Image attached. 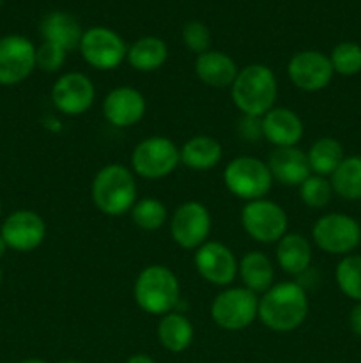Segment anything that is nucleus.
<instances>
[{
	"mask_svg": "<svg viewBox=\"0 0 361 363\" xmlns=\"http://www.w3.org/2000/svg\"><path fill=\"white\" fill-rule=\"evenodd\" d=\"M193 264L198 275L216 287H230L236 280L239 261L227 245L219 241H205L195 250Z\"/></svg>",
	"mask_w": 361,
	"mask_h": 363,
	"instance_id": "obj_13",
	"label": "nucleus"
},
{
	"mask_svg": "<svg viewBox=\"0 0 361 363\" xmlns=\"http://www.w3.org/2000/svg\"><path fill=\"white\" fill-rule=\"evenodd\" d=\"M0 216H2V204H0Z\"/></svg>",
	"mask_w": 361,
	"mask_h": 363,
	"instance_id": "obj_42",
	"label": "nucleus"
},
{
	"mask_svg": "<svg viewBox=\"0 0 361 363\" xmlns=\"http://www.w3.org/2000/svg\"><path fill=\"white\" fill-rule=\"evenodd\" d=\"M0 234L9 250L32 252L45 241L46 223L32 209H18L4 220Z\"/></svg>",
	"mask_w": 361,
	"mask_h": 363,
	"instance_id": "obj_16",
	"label": "nucleus"
},
{
	"mask_svg": "<svg viewBox=\"0 0 361 363\" xmlns=\"http://www.w3.org/2000/svg\"><path fill=\"white\" fill-rule=\"evenodd\" d=\"M237 131H239L241 138H243L244 142L260 140V138H264V135H262V117L243 116L241 117Z\"/></svg>",
	"mask_w": 361,
	"mask_h": 363,
	"instance_id": "obj_35",
	"label": "nucleus"
},
{
	"mask_svg": "<svg viewBox=\"0 0 361 363\" xmlns=\"http://www.w3.org/2000/svg\"><path fill=\"white\" fill-rule=\"evenodd\" d=\"M304 133L301 117L285 106H275L262 116V135L275 149L296 147Z\"/></svg>",
	"mask_w": 361,
	"mask_h": 363,
	"instance_id": "obj_18",
	"label": "nucleus"
},
{
	"mask_svg": "<svg viewBox=\"0 0 361 363\" xmlns=\"http://www.w3.org/2000/svg\"><path fill=\"white\" fill-rule=\"evenodd\" d=\"M335 280L338 289L349 300L361 301V255H343L342 261L336 264Z\"/></svg>",
	"mask_w": 361,
	"mask_h": 363,
	"instance_id": "obj_30",
	"label": "nucleus"
},
{
	"mask_svg": "<svg viewBox=\"0 0 361 363\" xmlns=\"http://www.w3.org/2000/svg\"><path fill=\"white\" fill-rule=\"evenodd\" d=\"M91 197L96 208L106 216H122L138 201L137 177L122 163H110L99 169L91 184Z\"/></svg>",
	"mask_w": 361,
	"mask_h": 363,
	"instance_id": "obj_3",
	"label": "nucleus"
},
{
	"mask_svg": "<svg viewBox=\"0 0 361 363\" xmlns=\"http://www.w3.org/2000/svg\"><path fill=\"white\" fill-rule=\"evenodd\" d=\"M20 363H48V362L39 360V358H28V360H23V362H20Z\"/></svg>",
	"mask_w": 361,
	"mask_h": 363,
	"instance_id": "obj_39",
	"label": "nucleus"
},
{
	"mask_svg": "<svg viewBox=\"0 0 361 363\" xmlns=\"http://www.w3.org/2000/svg\"><path fill=\"white\" fill-rule=\"evenodd\" d=\"M59 363H85V362H80V360H62Z\"/></svg>",
	"mask_w": 361,
	"mask_h": 363,
	"instance_id": "obj_40",
	"label": "nucleus"
},
{
	"mask_svg": "<svg viewBox=\"0 0 361 363\" xmlns=\"http://www.w3.org/2000/svg\"><path fill=\"white\" fill-rule=\"evenodd\" d=\"M333 71L342 77H354L361 73V46L353 41L338 43L329 53Z\"/></svg>",
	"mask_w": 361,
	"mask_h": 363,
	"instance_id": "obj_31",
	"label": "nucleus"
},
{
	"mask_svg": "<svg viewBox=\"0 0 361 363\" xmlns=\"http://www.w3.org/2000/svg\"><path fill=\"white\" fill-rule=\"evenodd\" d=\"M333 186L328 177L315 176L311 174L308 179H304L299 186V197L304 206L311 209H322L331 202Z\"/></svg>",
	"mask_w": 361,
	"mask_h": 363,
	"instance_id": "obj_32",
	"label": "nucleus"
},
{
	"mask_svg": "<svg viewBox=\"0 0 361 363\" xmlns=\"http://www.w3.org/2000/svg\"><path fill=\"white\" fill-rule=\"evenodd\" d=\"M130 213L134 225L142 230H147V233L159 230L165 225L166 220H168V209H166V206L159 199L154 197H145L137 201Z\"/></svg>",
	"mask_w": 361,
	"mask_h": 363,
	"instance_id": "obj_29",
	"label": "nucleus"
},
{
	"mask_svg": "<svg viewBox=\"0 0 361 363\" xmlns=\"http://www.w3.org/2000/svg\"><path fill=\"white\" fill-rule=\"evenodd\" d=\"M311 240L326 254L349 255L360 247L361 225L349 215L328 213L314 223Z\"/></svg>",
	"mask_w": 361,
	"mask_h": 363,
	"instance_id": "obj_9",
	"label": "nucleus"
},
{
	"mask_svg": "<svg viewBox=\"0 0 361 363\" xmlns=\"http://www.w3.org/2000/svg\"><path fill=\"white\" fill-rule=\"evenodd\" d=\"M306 158L311 174L331 177V174L338 169V165L345 158V152H343V145L336 138L322 137L310 145Z\"/></svg>",
	"mask_w": 361,
	"mask_h": 363,
	"instance_id": "obj_27",
	"label": "nucleus"
},
{
	"mask_svg": "<svg viewBox=\"0 0 361 363\" xmlns=\"http://www.w3.org/2000/svg\"><path fill=\"white\" fill-rule=\"evenodd\" d=\"M230 96L243 116L262 117L275 108L278 98V80L275 71L265 64H250L239 69Z\"/></svg>",
	"mask_w": 361,
	"mask_h": 363,
	"instance_id": "obj_2",
	"label": "nucleus"
},
{
	"mask_svg": "<svg viewBox=\"0 0 361 363\" xmlns=\"http://www.w3.org/2000/svg\"><path fill=\"white\" fill-rule=\"evenodd\" d=\"M329 183L343 201H361V156H345L331 174Z\"/></svg>",
	"mask_w": 361,
	"mask_h": 363,
	"instance_id": "obj_28",
	"label": "nucleus"
},
{
	"mask_svg": "<svg viewBox=\"0 0 361 363\" xmlns=\"http://www.w3.org/2000/svg\"><path fill=\"white\" fill-rule=\"evenodd\" d=\"M276 262L287 275L299 277L311 264V245L299 233H287L276 243Z\"/></svg>",
	"mask_w": 361,
	"mask_h": 363,
	"instance_id": "obj_22",
	"label": "nucleus"
},
{
	"mask_svg": "<svg viewBox=\"0 0 361 363\" xmlns=\"http://www.w3.org/2000/svg\"><path fill=\"white\" fill-rule=\"evenodd\" d=\"M287 74L299 91L319 92L331 84L335 71L329 62V55L319 50H303L290 57Z\"/></svg>",
	"mask_w": 361,
	"mask_h": 363,
	"instance_id": "obj_15",
	"label": "nucleus"
},
{
	"mask_svg": "<svg viewBox=\"0 0 361 363\" xmlns=\"http://www.w3.org/2000/svg\"><path fill=\"white\" fill-rule=\"evenodd\" d=\"M195 73L198 80L212 89H227L232 87L236 80L239 67L236 60L227 53L218 50H207L202 55H197L195 60Z\"/></svg>",
	"mask_w": 361,
	"mask_h": 363,
	"instance_id": "obj_20",
	"label": "nucleus"
},
{
	"mask_svg": "<svg viewBox=\"0 0 361 363\" xmlns=\"http://www.w3.org/2000/svg\"><path fill=\"white\" fill-rule=\"evenodd\" d=\"M7 250H9V248H7L6 241H4L2 234H0V259H4V255H6Z\"/></svg>",
	"mask_w": 361,
	"mask_h": 363,
	"instance_id": "obj_38",
	"label": "nucleus"
},
{
	"mask_svg": "<svg viewBox=\"0 0 361 363\" xmlns=\"http://www.w3.org/2000/svg\"><path fill=\"white\" fill-rule=\"evenodd\" d=\"M183 43L191 53L202 55L207 50H211V30L205 23L198 20L188 21L183 27Z\"/></svg>",
	"mask_w": 361,
	"mask_h": 363,
	"instance_id": "obj_33",
	"label": "nucleus"
},
{
	"mask_svg": "<svg viewBox=\"0 0 361 363\" xmlns=\"http://www.w3.org/2000/svg\"><path fill=\"white\" fill-rule=\"evenodd\" d=\"M66 55L67 52L60 46L42 41L35 48V67L45 73H57L66 64Z\"/></svg>",
	"mask_w": 361,
	"mask_h": 363,
	"instance_id": "obj_34",
	"label": "nucleus"
},
{
	"mask_svg": "<svg viewBox=\"0 0 361 363\" xmlns=\"http://www.w3.org/2000/svg\"><path fill=\"white\" fill-rule=\"evenodd\" d=\"M269 172L273 181H278L283 186H301L304 179L311 176L306 152L296 147L275 149L268 160Z\"/></svg>",
	"mask_w": 361,
	"mask_h": 363,
	"instance_id": "obj_19",
	"label": "nucleus"
},
{
	"mask_svg": "<svg viewBox=\"0 0 361 363\" xmlns=\"http://www.w3.org/2000/svg\"><path fill=\"white\" fill-rule=\"evenodd\" d=\"M308 294L297 282H280L258 298V319L265 328L289 333L308 318Z\"/></svg>",
	"mask_w": 361,
	"mask_h": 363,
	"instance_id": "obj_1",
	"label": "nucleus"
},
{
	"mask_svg": "<svg viewBox=\"0 0 361 363\" xmlns=\"http://www.w3.org/2000/svg\"><path fill=\"white\" fill-rule=\"evenodd\" d=\"M211 318L225 332H241L258 319V296L246 287H225L211 303Z\"/></svg>",
	"mask_w": 361,
	"mask_h": 363,
	"instance_id": "obj_7",
	"label": "nucleus"
},
{
	"mask_svg": "<svg viewBox=\"0 0 361 363\" xmlns=\"http://www.w3.org/2000/svg\"><path fill=\"white\" fill-rule=\"evenodd\" d=\"M166 59H168V46L156 35H144L127 46V64L140 73H152L159 69Z\"/></svg>",
	"mask_w": 361,
	"mask_h": 363,
	"instance_id": "obj_25",
	"label": "nucleus"
},
{
	"mask_svg": "<svg viewBox=\"0 0 361 363\" xmlns=\"http://www.w3.org/2000/svg\"><path fill=\"white\" fill-rule=\"evenodd\" d=\"M145 110L147 101L134 87H115L103 99V116L115 128L134 126L144 119Z\"/></svg>",
	"mask_w": 361,
	"mask_h": 363,
	"instance_id": "obj_17",
	"label": "nucleus"
},
{
	"mask_svg": "<svg viewBox=\"0 0 361 363\" xmlns=\"http://www.w3.org/2000/svg\"><path fill=\"white\" fill-rule=\"evenodd\" d=\"M222 144L214 137H209V135L191 137L180 147V163L190 170H197V172L214 169L222 162Z\"/></svg>",
	"mask_w": 361,
	"mask_h": 363,
	"instance_id": "obj_23",
	"label": "nucleus"
},
{
	"mask_svg": "<svg viewBox=\"0 0 361 363\" xmlns=\"http://www.w3.org/2000/svg\"><path fill=\"white\" fill-rule=\"evenodd\" d=\"M39 30H41L42 41L53 43L66 52L76 50L80 46L81 35H84L76 18L64 11H52L46 14L41 20Z\"/></svg>",
	"mask_w": 361,
	"mask_h": 363,
	"instance_id": "obj_21",
	"label": "nucleus"
},
{
	"mask_svg": "<svg viewBox=\"0 0 361 363\" xmlns=\"http://www.w3.org/2000/svg\"><path fill=\"white\" fill-rule=\"evenodd\" d=\"M133 296L140 311L149 315L163 318L179 305L180 284L170 268L163 264H151L138 273Z\"/></svg>",
	"mask_w": 361,
	"mask_h": 363,
	"instance_id": "obj_4",
	"label": "nucleus"
},
{
	"mask_svg": "<svg viewBox=\"0 0 361 363\" xmlns=\"http://www.w3.org/2000/svg\"><path fill=\"white\" fill-rule=\"evenodd\" d=\"M35 48L38 46L25 35L9 34L0 38V85H18L34 73Z\"/></svg>",
	"mask_w": 361,
	"mask_h": 363,
	"instance_id": "obj_12",
	"label": "nucleus"
},
{
	"mask_svg": "<svg viewBox=\"0 0 361 363\" xmlns=\"http://www.w3.org/2000/svg\"><path fill=\"white\" fill-rule=\"evenodd\" d=\"M223 183L234 197L251 202L265 199L275 181L265 162L253 156H237L227 163Z\"/></svg>",
	"mask_w": 361,
	"mask_h": 363,
	"instance_id": "obj_5",
	"label": "nucleus"
},
{
	"mask_svg": "<svg viewBox=\"0 0 361 363\" xmlns=\"http://www.w3.org/2000/svg\"><path fill=\"white\" fill-rule=\"evenodd\" d=\"M195 337L193 325L180 312H170L158 323V340L170 353H183L191 346Z\"/></svg>",
	"mask_w": 361,
	"mask_h": 363,
	"instance_id": "obj_26",
	"label": "nucleus"
},
{
	"mask_svg": "<svg viewBox=\"0 0 361 363\" xmlns=\"http://www.w3.org/2000/svg\"><path fill=\"white\" fill-rule=\"evenodd\" d=\"M241 225L244 233L262 245L278 243L287 234L289 216L285 209L269 199L246 202L241 211Z\"/></svg>",
	"mask_w": 361,
	"mask_h": 363,
	"instance_id": "obj_8",
	"label": "nucleus"
},
{
	"mask_svg": "<svg viewBox=\"0 0 361 363\" xmlns=\"http://www.w3.org/2000/svg\"><path fill=\"white\" fill-rule=\"evenodd\" d=\"M81 57L98 71H112L126 60L127 45L108 27H91L84 30L80 46Z\"/></svg>",
	"mask_w": 361,
	"mask_h": 363,
	"instance_id": "obj_10",
	"label": "nucleus"
},
{
	"mask_svg": "<svg viewBox=\"0 0 361 363\" xmlns=\"http://www.w3.org/2000/svg\"><path fill=\"white\" fill-rule=\"evenodd\" d=\"M126 363H156V360L152 357H149V354L138 353V354H133V357L127 358Z\"/></svg>",
	"mask_w": 361,
	"mask_h": 363,
	"instance_id": "obj_37",
	"label": "nucleus"
},
{
	"mask_svg": "<svg viewBox=\"0 0 361 363\" xmlns=\"http://www.w3.org/2000/svg\"><path fill=\"white\" fill-rule=\"evenodd\" d=\"M243 287L255 294H264L275 286V266L264 252H248L241 257L237 268Z\"/></svg>",
	"mask_w": 361,
	"mask_h": 363,
	"instance_id": "obj_24",
	"label": "nucleus"
},
{
	"mask_svg": "<svg viewBox=\"0 0 361 363\" xmlns=\"http://www.w3.org/2000/svg\"><path fill=\"white\" fill-rule=\"evenodd\" d=\"M211 213L202 202L180 204L170 218V236L184 250H197L211 236Z\"/></svg>",
	"mask_w": 361,
	"mask_h": 363,
	"instance_id": "obj_11",
	"label": "nucleus"
},
{
	"mask_svg": "<svg viewBox=\"0 0 361 363\" xmlns=\"http://www.w3.org/2000/svg\"><path fill=\"white\" fill-rule=\"evenodd\" d=\"M96 101V87L87 74L69 71L60 74L52 87V103L60 113L76 117L91 110Z\"/></svg>",
	"mask_w": 361,
	"mask_h": 363,
	"instance_id": "obj_14",
	"label": "nucleus"
},
{
	"mask_svg": "<svg viewBox=\"0 0 361 363\" xmlns=\"http://www.w3.org/2000/svg\"><path fill=\"white\" fill-rule=\"evenodd\" d=\"M180 165V149L166 137H147L131 152V170L144 179L168 177Z\"/></svg>",
	"mask_w": 361,
	"mask_h": 363,
	"instance_id": "obj_6",
	"label": "nucleus"
},
{
	"mask_svg": "<svg viewBox=\"0 0 361 363\" xmlns=\"http://www.w3.org/2000/svg\"><path fill=\"white\" fill-rule=\"evenodd\" d=\"M349 326L353 330V333L361 339V301H357L353 308H350L349 314Z\"/></svg>",
	"mask_w": 361,
	"mask_h": 363,
	"instance_id": "obj_36",
	"label": "nucleus"
},
{
	"mask_svg": "<svg viewBox=\"0 0 361 363\" xmlns=\"http://www.w3.org/2000/svg\"><path fill=\"white\" fill-rule=\"evenodd\" d=\"M2 282H4V272L0 269V286H2Z\"/></svg>",
	"mask_w": 361,
	"mask_h": 363,
	"instance_id": "obj_41",
	"label": "nucleus"
}]
</instances>
